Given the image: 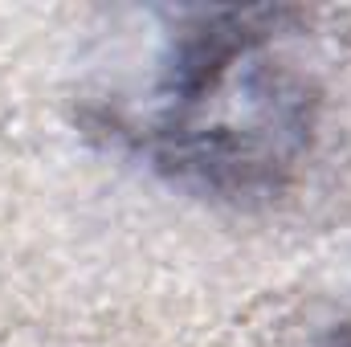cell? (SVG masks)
Wrapping results in <instances>:
<instances>
[{"instance_id": "cell-1", "label": "cell", "mask_w": 351, "mask_h": 347, "mask_svg": "<svg viewBox=\"0 0 351 347\" xmlns=\"http://www.w3.org/2000/svg\"><path fill=\"white\" fill-rule=\"evenodd\" d=\"M294 8H192L160 37L147 86L119 127L168 176L250 196L290 172L315 131L319 90L298 58Z\"/></svg>"}, {"instance_id": "cell-2", "label": "cell", "mask_w": 351, "mask_h": 347, "mask_svg": "<svg viewBox=\"0 0 351 347\" xmlns=\"http://www.w3.org/2000/svg\"><path fill=\"white\" fill-rule=\"evenodd\" d=\"M323 347H351V323H348V327H339V331H335Z\"/></svg>"}]
</instances>
